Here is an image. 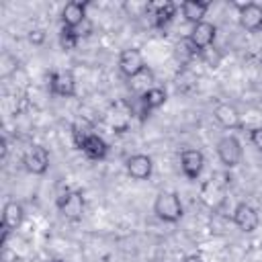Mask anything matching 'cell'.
Masks as SVG:
<instances>
[{
  "label": "cell",
  "instance_id": "21",
  "mask_svg": "<svg viewBox=\"0 0 262 262\" xmlns=\"http://www.w3.org/2000/svg\"><path fill=\"white\" fill-rule=\"evenodd\" d=\"M176 49H178V53H182L184 57H194V55H201V49H196V45H194V43L188 39V35L176 43Z\"/></svg>",
  "mask_w": 262,
  "mask_h": 262
},
{
  "label": "cell",
  "instance_id": "19",
  "mask_svg": "<svg viewBox=\"0 0 262 262\" xmlns=\"http://www.w3.org/2000/svg\"><path fill=\"white\" fill-rule=\"evenodd\" d=\"M151 82H154V74H151V70H147V68L141 70L137 76L129 78V86H131V90H135V92H139V94H145L149 88H154Z\"/></svg>",
  "mask_w": 262,
  "mask_h": 262
},
{
  "label": "cell",
  "instance_id": "5",
  "mask_svg": "<svg viewBox=\"0 0 262 262\" xmlns=\"http://www.w3.org/2000/svg\"><path fill=\"white\" fill-rule=\"evenodd\" d=\"M119 70L125 78H133L137 76L141 70H145V61H143V55L139 49L135 47H129V49H123L121 55H119Z\"/></svg>",
  "mask_w": 262,
  "mask_h": 262
},
{
  "label": "cell",
  "instance_id": "12",
  "mask_svg": "<svg viewBox=\"0 0 262 262\" xmlns=\"http://www.w3.org/2000/svg\"><path fill=\"white\" fill-rule=\"evenodd\" d=\"M239 25L246 31H260L262 29V4L246 2L239 4Z\"/></svg>",
  "mask_w": 262,
  "mask_h": 262
},
{
  "label": "cell",
  "instance_id": "13",
  "mask_svg": "<svg viewBox=\"0 0 262 262\" xmlns=\"http://www.w3.org/2000/svg\"><path fill=\"white\" fill-rule=\"evenodd\" d=\"M215 33H217V29H215L213 23L201 20V23L192 25V31L188 33V39L196 45V49L203 51V49H207V47L213 45V41H215Z\"/></svg>",
  "mask_w": 262,
  "mask_h": 262
},
{
  "label": "cell",
  "instance_id": "9",
  "mask_svg": "<svg viewBox=\"0 0 262 262\" xmlns=\"http://www.w3.org/2000/svg\"><path fill=\"white\" fill-rule=\"evenodd\" d=\"M147 14L154 20V27L164 29L176 14V4L170 0H160V2H149L147 4Z\"/></svg>",
  "mask_w": 262,
  "mask_h": 262
},
{
  "label": "cell",
  "instance_id": "20",
  "mask_svg": "<svg viewBox=\"0 0 262 262\" xmlns=\"http://www.w3.org/2000/svg\"><path fill=\"white\" fill-rule=\"evenodd\" d=\"M78 41H80V39L76 37L74 29H70V27H61V31H59V45H61V49L72 51V49H76Z\"/></svg>",
  "mask_w": 262,
  "mask_h": 262
},
{
  "label": "cell",
  "instance_id": "10",
  "mask_svg": "<svg viewBox=\"0 0 262 262\" xmlns=\"http://www.w3.org/2000/svg\"><path fill=\"white\" fill-rule=\"evenodd\" d=\"M49 90L57 96L70 98V96L76 94V78L72 76V72H51Z\"/></svg>",
  "mask_w": 262,
  "mask_h": 262
},
{
  "label": "cell",
  "instance_id": "2",
  "mask_svg": "<svg viewBox=\"0 0 262 262\" xmlns=\"http://www.w3.org/2000/svg\"><path fill=\"white\" fill-rule=\"evenodd\" d=\"M59 213L70 221H80L84 215V196L80 190H66L57 199Z\"/></svg>",
  "mask_w": 262,
  "mask_h": 262
},
{
  "label": "cell",
  "instance_id": "22",
  "mask_svg": "<svg viewBox=\"0 0 262 262\" xmlns=\"http://www.w3.org/2000/svg\"><path fill=\"white\" fill-rule=\"evenodd\" d=\"M14 70H16V57L4 53L2 59H0V76H2V78H8Z\"/></svg>",
  "mask_w": 262,
  "mask_h": 262
},
{
  "label": "cell",
  "instance_id": "18",
  "mask_svg": "<svg viewBox=\"0 0 262 262\" xmlns=\"http://www.w3.org/2000/svg\"><path fill=\"white\" fill-rule=\"evenodd\" d=\"M139 102H141V106H143L147 113L154 111V108H160V106L166 102V90L160 88V86H154V88H149L145 94L139 96Z\"/></svg>",
  "mask_w": 262,
  "mask_h": 262
},
{
  "label": "cell",
  "instance_id": "17",
  "mask_svg": "<svg viewBox=\"0 0 262 262\" xmlns=\"http://www.w3.org/2000/svg\"><path fill=\"white\" fill-rule=\"evenodd\" d=\"M82 151H84V156H86L88 160H104L106 154H108V145H106V141H104L100 135L90 133L88 139H86L84 145H82Z\"/></svg>",
  "mask_w": 262,
  "mask_h": 262
},
{
  "label": "cell",
  "instance_id": "7",
  "mask_svg": "<svg viewBox=\"0 0 262 262\" xmlns=\"http://www.w3.org/2000/svg\"><path fill=\"white\" fill-rule=\"evenodd\" d=\"M23 164H25V168H27L31 174L41 176V174H45L47 168H49V154H47L45 147L33 145V147L23 156Z\"/></svg>",
  "mask_w": 262,
  "mask_h": 262
},
{
  "label": "cell",
  "instance_id": "8",
  "mask_svg": "<svg viewBox=\"0 0 262 262\" xmlns=\"http://www.w3.org/2000/svg\"><path fill=\"white\" fill-rule=\"evenodd\" d=\"M205 156L199 149H184L180 154V170L188 180H196L203 172Z\"/></svg>",
  "mask_w": 262,
  "mask_h": 262
},
{
  "label": "cell",
  "instance_id": "16",
  "mask_svg": "<svg viewBox=\"0 0 262 262\" xmlns=\"http://www.w3.org/2000/svg\"><path fill=\"white\" fill-rule=\"evenodd\" d=\"M209 6H211L209 0H186V2L180 4V10H182V16H184L188 23L196 25V23L203 20V16L207 14Z\"/></svg>",
  "mask_w": 262,
  "mask_h": 262
},
{
  "label": "cell",
  "instance_id": "30",
  "mask_svg": "<svg viewBox=\"0 0 262 262\" xmlns=\"http://www.w3.org/2000/svg\"><path fill=\"white\" fill-rule=\"evenodd\" d=\"M53 262H55V260H53Z\"/></svg>",
  "mask_w": 262,
  "mask_h": 262
},
{
  "label": "cell",
  "instance_id": "1",
  "mask_svg": "<svg viewBox=\"0 0 262 262\" xmlns=\"http://www.w3.org/2000/svg\"><path fill=\"white\" fill-rule=\"evenodd\" d=\"M154 213L164 223H176L182 219V203L176 192H160L154 201Z\"/></svg>",
  "mask_w": 262,
  "mask_h": 262
},
{
  "label": "cell",
  "instance_id": "6",
  "mask_svg": "<svg viewBox=\"0 0 262 262\" xmlns=\"http://www.w3.org/2000/svg\"><path fill=\"white\" fill-rule=\"evenodd\" d=\"M233 223H235L242 231L250 233V231L258 229V225H260L258 211H256L250 203H237L235 209H233Z\"/></svg>",
  "mask_w": 262,
  "mask_h": 262
},
{
  "label": "cell",
  "instance_id": "4",
  "mask_svg": "<svg viewBox=\"0 0 262 262\" xmlns=\"http://www.w3.org/2000/svg\"><path fill=\"white\" fill-rule=\"evenodd\" d=\"M25 219V209L20 203L16 201H6L4 203V209H2V246H6V239H8V233L16 227H20Z\"/></svg>",
  "mask_w": 262,
  "mask_h": 262
},
{
  "label": "cell",
  "instance_id": "24",
  "mask_svg": "<svg viewBox=\"0 0 262 262\" xmlns=\"http://www.w3.org/2000/svg\"><path fill=\"white\" fill-rule=\"evenodd\" d=\"M250 141L254 143V147H256L258 151H262V127H254V129L250 131Z\"/></svg>",
  "mask_w": 262,
  "mask_h": 262
},
{
  "label": "cell",
  "instance_id": "29",
  "mask_svg": "<svg viewBox=\"0 0 262 262\" xmlns=\"http://www.w3.org/2000/svg\"><path fill=\"white\" fill-rule=\"evenodd\" d=\"M151 262H160V260H151Z\"/></svg>",
  "mask_w": 262,
  "mask_h": 262
},
{
  "label": "cell",
  "instance_id": "27",
  "mask_svg": "<svg viewBox=\"0 0 262 262\" xmlns=\"http://www.w3.org/2000/svg\"><path fill=\"white\" fill-rule=\"evenodd\" d=\"M6 154H8V141H6V137H2V154H0L2 160L6 158Z\"/></svg>",
  "mask_w": 262,
  "mask_h": 262
},
{
  "label": "cell",
  "instance_id": "23",
  "mask_svg": "<svg viewBox=\"0 0 262 262\" xmlns=\"http://www.w3.org/2000/svg\"><path fill=\"white\" fill-rule=\"evenodd\" d=\"M74 33H76V37L78 39H84V37H88L90 33H92V23L88 20V18H84L78 27H74Z\"/></svg>",
  "mask_w": 262,
  "mask_h": 262
},
{
  "label": "cell",
  "instance_id": "3",
  "mask_svg": "<svg viewBox=\"0 0 262 262\" xmlns=\"http://www.w3.org/2000/svg\"><path fill=\"white\" fill-rule=\"evenodd\" d=\"M217 156L223 166L235 168L242 162V143L237 141V137H233V135L221 137L217 143Z\"/></svg>",
  "mask_w": 262,
  "mask_h": 262
},
{
  "label": "cell",
  "instance_id": "11",
  "mask_svg": "<svg viewBox=\"0 0 262 262\" xmlns=\"http://www.w3.org/2000/svg\"><path fill=\"white\" fill-rule=\"evenodd\" d=\"M125 168H127V174L133 178V180H147L151 176V170H154V164H151V158L145 156V154H135L131 156L127 162H125Z\"/></svg>",
  "mask_w": 262,
  "mask_h": 262
},
{
  "label": "cell",
  "instance_id": "28",
  "mask_svg": "<svg viewBox=\"0 0 262 262\" xmlns=\"http://www.w3.org/2000/svg\"><path fill=\"white\" fill-rule=\"evenodd\" d=\"M182 262H203V258L201 256H186Z\"/></svg>",
  "mask_w": 262,
  "mask_h": 262
},
{
  "label": "cell",
  "instance_id": "25",
  "mask_svg": "<svg viewBox=\"0 0 262 262\" xmlns=\"http://www.w3.org/2000/svg\"><path fill=\"white\" fill-rule=\"evenodd\" d=\"M213 49H215V47H207V49H203V51H201V55H203L209 63H213V68H215V66L219 63V53H215Z\"/></svg>",
  "mask_w": 262,
  "mask_h": 262
},
{
  "label": "cell",
  "instance_id": "14",
  "mask_svg": "<svg viewBox=\"0 0 262 262\" xmlns=\"http://www.w3.org/2000/svg\"><path fill=\"white\" fill-rule=\"evenodd\" d=\"M213 117H215V121H217L221 127H225V129H239V127H242V117H239L237 108H235L233 104H229V102L217 104L215 111H213Z\"/></svg>",
  "mask_w": 262,
  "mask_h": 262
},
{
  "label": "cell",
  "instance_id": "26",
  "mask_svg": "<svg viewBox=\"0 0 262 262\" xmlns=\"http://www.w3.org/2000/svg\"><path fill=\"white\" fill-rule=\"evenodd\" d=\"M43 39H45V33H43L41 29H35V31L29 33V41H31V43H37V45H39V43H43Z\"/></svg>",
  "mask_w": 262,
  "mask_h": 262
},
{
  "label": "cell",
  "instance_id": "15",
  "mask_svg": "<svg viewBox=\"0 0 262 262\" xmlns=\"http://www.w3.org/2000/svg\"><path fill=\"white\" fill-rule=\"evenodd\" d=\"M86 6H88V2H78V0L68 2V4L63 6V10H61V23H63V27L74 29V27H78L84 18H88V16H86Z\"/></svg>",
  "mask_w": 262,
  "mask_h": 262
}]
</instances>
